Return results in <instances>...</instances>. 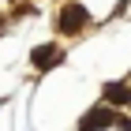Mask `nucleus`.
<instances>
[{"mask_svg": "<svg viewBox=\"0 0 131 131\" xmlns=\"http://www.w3.org/2000/svg\"><path fill=\"white\" fill-rule=\"evenodd\" d=\"M86 8L82 4H64V11H60V34H75L79 26H86Z\"/></svg>", "mask_w": 131, "mask_h": 131, "instance_id": "nucleus-1", "label": "nucleus"}, {"mask_svg": "<svg viewBox=\"0 0 131 131\" xmlns=\"http://www.w3.org/2000/svg\"><path fill=\"white\" fill-rule=\"evenodd\" d=\"M109 124H120V116H112V112H109V105H105V109L86 112V116L79 120V131H101V127H109Z\"/></svg>", "mask_w": 131, "mask_h": 131, "instance_id": "nucleus-2", "label": "nucleus"}, {"mask_svg": "<svg viewBox=\"0 0 131 131\" xmlns=\"http://www.w3.org/2000/svg\"><path fill=\"white\" fill-rule=\"evenodd\" d=\"M30 60H34V68L49 71V68H56V60H60V52H56V45H38V49L30 52Z\"/></svg>", "mask_w": 131, "mask_h": 131, "instance_id": "nucleus-3", "label": "nucleus"}, {"mask_svg": "<svg viewBox=\"0 0 131 131\" xmlns=\"http://www.w3.org/2000/svg\"><path fill=\"white\" fill-rule=\"evenodd\" d=\"M101 97H105V105H124V101H131V94H127L124 82H109V86L101 90Z\"/></svg>", "mask_w": 131, "mask_h": 131, "instance_id": "nucleus-4", "label": "nucleus"}]
</instances>
